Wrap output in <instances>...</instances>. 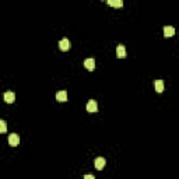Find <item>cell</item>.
<instances>
[{"label": "cell", "instance_id": "6", "mask_svg": "<svg viewBox=\"0 0 179 179\" xmlns=\"http://www.w3.org/2000/svg\"><path fill=\"white\" fill-rule=\"evenodd\" d=\"M84 67L87 69V70L92 71L95 69V60L94 59H85V62H84Z\"/></svg>", "mask_w": 179, "mask_h": 179}, {"label": "cell", "instance_id": "1", "mask_svg": "<svg viewBox=\"0 0 179 179\" xmlns=\"http://www.w3.org/2000/svg\"><path fill=\"white\" fill-rule=\"evenodd\" d=\"M85 108H87V112H90V113H95L97 109H98V105H97V102H95L94 100H90Z\"/></svg>", "mask_w": 179, "mask_h": 179}, {"label": "cell", "instance_id": "8", "mask_svg": "<svg viewBox=\"0 0 179 179\" xmlns=\"http://www.w3.org/2000/svg\"><path fill=\"white\" fill-rule=\"evenodd\" d=\"M56 101H59V102H66V101H67V92L66 91L56 92Z\"/></svg>", "mask_w": 179, "mask_h": 179}, {"label": "cell", "instance_id": "5", "mask_svg": "<svg viewBox=\"0 0 179 179\" xmlns=\"http://www.w3.org/2000/svg\"><path fill=\"white\" fill-rule=\"evenodd\" d=\"M70 41H69L67 38H65V39H62V41L59 42V48H60V50H63V52H66V50H69L70 49Z\"/></svg>", "mask_w": 179, "mask_h": 179}, {"label": "cell", "instance_id": "13", "mask_svg": "<svg viewBox=\"0 0 179 179\" xmlns=\"http://www.w3.org/2000/svg\"><path fill=\"white\" fill-rule=\"evenodd\" d=\"M84 178H85V179H94V175H85Z\"/></svg>", "mask_w": 179, "mask_h": 179}, {"label": "cell", "instance_id": "10", "mask_svg": "<svg viewBox=\"0 0 179 179\" xmlns=\"http://www.w3.org/2000/svg\"><path fill=\"white\" fill-rule=\"evenodd\" d=\"M4 101H6L7 104H13L15 101V94H14V92H11V91L6 92V94H4Z\"/></svg>", "mask_w": 179, "mask_h": 179}, {"label": "cell", "instance_id": "9", "mask_svg": "<svg viewBox=\"0 0 179 179\" xmlns=\"http://www.w3.org/2000/svg\"><path fill=\"white\" fill-rule=\"evenodd\" d=\"M108 4L111 7H115V9H121L123 6V0H106Z\"/></svg>", "mask_w": 179, "mask_h": 179}, {"label": "cell", "instance_id": "2", "mask_svg": "<svg viewBox=\"0 0 179 179\" xmlns=\"http://www.w3.org/2000/svg\"><path fill=\"white\" fill-rule=\"evenodd\" d=\"M18 143H20V137H18V134H15V133H11V134L9 136V144L11 147H17Z\"/></svg>", "mask_w": 179, "mask_h": 179}, {"label": "cell", "instance_id": "7", "mask_svg": "<svg viewBox=\"0 0 179 179\" xmlns=\"http://www.w3.org/2000/svg\"><path fill=\"white\" fill-rule=\"evenodd\" d=\"M173 34H175V28L171 25H167L164 27V36L165 38H171V36H173Z\"/></svg>", "mask_w": 179, "mask_h": 179}, {"label": "cell", "instance_id": "12", "mask_svg": "<svg viewBox=\"0 0 179 179\" xmlns=\"http://www.w3.org/2000/svg\"><path fill=\"white\" fill-rule=\"evenodd\" d=\"M0 132H2V133H6V132H7V126H6V122H4L3 119H2V121H0Z\"/></svg>", "mask_w": 179, "mask_h": 179}, {"label": "cell", "instance_id": "3", "mask_svg": "<svg viewBox=\"0 0 179 179\" xmlns=\"http://www.w3.org/2000/svg\"><path fill=\"white\" fill-rule=\"evenodd\" d=\"M105 164H106L105 158H104V157H98V158L95 160V162H94V165H95V169H98V171H102V169H104V167H105Z\"/></svg>", "mask_w": 179, "mask_h": 179}, {"label": "cell", "instance_id": "11", "mask_svg": "<svg viewBox=\"0 0 179 179\" xmlns=\"http://www.w3.org/2000/svg\"><path fill=\"white\" fill-rule=\"evenodd\" d=\"M154 87H156L157 92H162L164 91V81H162V80H156V81H154Z\"/></svg>", "mask_w": 179, "mask_h": 179}, {"label": "cell", "instance_id": "4", "mask_svg": "<svg viewBox=\"0 0 179 179\" xmlns=\"http://www.w3.org/2000/svg\"><path fill=\"white\" fill-rule=\"evenodd\" d=\"M116 56L119 59H125V58H126V48H125V45H117V48H116Z\"/></svg>", "mask_w": 179, "mask_h": 179}]
</instances>
